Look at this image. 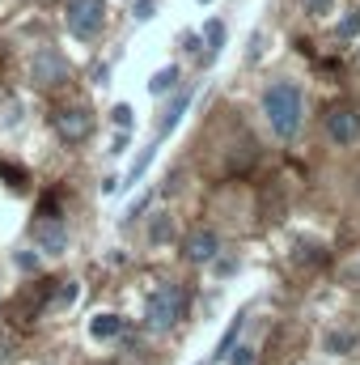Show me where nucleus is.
Returning <instances> with one entry per match:
<instances>
[{"instance_id":"f257e3e1","label":"nucleus","mask_w":360,"mask_h":365,"mask_svg":"<svg viewBox=\"0 0 360 365\" xmlns=\"http://www.w3.org/2000/svg\"><path fill=\"white\" fill-rule=\"evenodd\" d=\"M263 119H268L271 136L280 140H292L301 132V119H305V93L297 81H271L263 90Z\"/></svg>"},{"instance_id":"f03ea898","label":"nucleus","mask_w":360,"mask_h":365,"mask_svg":"<svg viewBox=\"0 0 360 365\" xmlns=\"http://www.w3.org/2000/svg\"><path fill=\"white\" fill-rule=\"evenodd\" d=\"M186 314V297H182L179 284H153L149 297H144V323L149 331H170Z\"/></svg>"},{"instance_id":"7ed1b4c3","label":"nucleus","mask_w":360,"mask_h":365,"mask_svg":"<svg viewBox=\"0 0 360 365\" xmlns=\"http://www.w3.org/2000/svg\"><path fill=\"white\" fill-rule=\"evenodd\" d=\"M68 73H73V64L64 60L60 47H38L30 56V86L34 90H60L68 81Z\"/></svg>"},{"instance_id":"20e7f679","label":"nucleus","mask_w":360,"mask_h":365,"mask_svg":"<svg viewBox=\"0 0 360 365\" xmlns=\"http://www.w3.org/2000/svg\"><path fill=\"white\" fill-rule=\"evenodd\" d=\"M64 26L77 38H97L106 30V0H68L64 4Z\"/></svg>"},{"instance_id":"39448f33","label":"nucleus","mask_w":360,"mask_h":365,"mask_svg":"<svg viewBox=\"0 0 360 365\" xmlns=\"http://www.w3.org/2000/svg\"><path fill=\"white\" fill-rule=\"evenodd\" d=\"M51 123H55V136L68 140V145H81V140L93 136V110L90 106H60L51 115Z\"/></svg>"},{"instance_id":"423d86ee","label":"nucleus","mask_w":360,"mask_h":365,"mask_svg":"<svg viewBox=\"0 0 360 365\" xmlns=\"http://www.w3.org/2000/svg\"><path fill=\"white\" fill-rule=\"evenodd\" d=\"M322 128H327V140H331V145L348 149V145L360 140V110L356 106H331L327 119H322Z\"/></svg>"},{"instance_id":"0eeeda50","label":"nucleus","mask_w":360,"mask_h":365,"mask_svg":"<svg viewBox=\"0 0 360 365\" xmlns=\"http://www.w3.org/2000/svg\"><path fill=\"white\" fill-rule=\"evenodd\" d=\"M34 251L51 255V259L68 255V225L60 217H38L34 221Z\"/></svg>"},{"instance_id":"6e6552de","label":"nucleus","mask_w":360,"mask_h":365,"mask_svg":"<svg viewBox=\"0 0 360 365\" xmlns=\"http://www.w3.org/2000/svg\"><path fill=\"white\" fill-rule=\"evenodd\" d=\"M182 255H186L191 264H212V259L221 255V238H216V230H195V234H186Z\"/></svg>"},{"instance_id":"1a4fd4ad","label":"nucleus","mask_w":360,"mask_h":365,"mask_svg":"<svg viewBox=\"0 0 360 365\" xmlns=\"http://www.w3.org/2000/svg\"><path fill=\"white\" fill-rule=\"evenodd\" d=\"M77 297H81V284L77 280H55V289L47 297V314H64L68 306H77Z\"/></svg>"},{"instance_id":"9d476101","label":"nucleus","mask_w":360,"mask_h":365,"mask_svg":"<svg viewBox=\"0 0 360 365\" xmlns=\"http://www.w3.org/2000/svg\"><path fill=\"white\" fill-rule=\"evenodd\" d=\"M186 106H191V90H179L174 93V102H170V110L162 115V123H157V140H166L174 128H179V119L186 115Z\"/></svg>"},{"instance_id":"9b49d317","label":"nucleus","mask_w":360,"mask_h":365,"mask_svg":"<svg viewBox=\"0 0 360 365\" xmlns=\"http://www.w3.org/2000/svg\"><path fill=\"white\" fill-rule=\"evenodd\" d=\"M203 43H208V51H203V68H208V64H216V56H221V47H225V21H221V17H212V21L203 26Z\"/></svg>"},{"instance_id":"f8f14e48","label":"nucleus","mask_w":360,"mask_h":365,"mask_svg":"<svg viewBox=\"0 0 360 365\" xmlns=\"http://www.w3.org/2000/svg\"><path fill=\"white\" fill-rule=\"evenodd\" d=\"M179 81H182V68H179V64H166V68H157V73H153L149 93H153V98H162V93L179 90Z\"/></svg>"},{"instance_id":"ddd939ff","label":"nucleus","mask_w":360,"mask_h":365,"mask_svg":"<svg viewBox=\"0 0 360 365\" xmlns=\"http://www.w3.org/2000/svg\"><path fill=\"white\" fill-rule=\"evenodd\" d=\"M242 327H246V314H238V319L229 323V331L221 336V344H216V353H212V357H208L203 365H216V361H225V357L233 353V344H238V336H242Z\"/></svg>"},{"instance_id":"4468645a","label":"nucleus","mask_w":360,"mask_h":365,"mask_svg":"<svg viewBox=\"0 0 360 365\" xmlns=\"http://www.w3.org/2000/svg\"><path fill=\"white\" fill-rule=\"evenodd\" d=\"M90 336L93 340H115V336H123V319H119V314H93Z\"/></svg>"},{"instance_id":"2eb2a0df","label":"nucleus","mask_w":360,"mask_h":365,"mask_svg":"<svg viewBox=\"0 0 360 365\" xmlns=\"http://www.w3.org/2000/svg\"><path fill=\"white\" fill-rule=\"evenodd\" d=\"M352 349H356V331H348V327H331V331H327V353L348 357Z\"/></svg>"},{"instance_id":"dca6fc26","label":"nucleus","mask_w":360,"mask_h":365,"mask_svg":"<svg viewBox=\"0 0 360 365\" xmlns=\"http://www.w3.org/2000/svg\"><path fill=\"white\" fill-rule=\"evenodd\" d=\"M157 149H162V140L153 136V140H149V145L140 149V158L132 162V170H127V182H140V179H144V170L153 166V158H157Z\"/></svg>"},{"instance_id":"f3484780","label":"nucleus","mask_w":360,"mask_h":365,"mask_svg":"<svg viewBox=\"0 0 360 365\" xmlns=\"http://www.w3.org/2000/svg\"><path fill=\"white\" fill-rule=\"evenodd\" d=\"M174 238V217L170 212H153V225H149V242H170Z\"/></svg>"},{"instance_id":"a211bd4d","label":"nucleus","mask_w":360,"mask_h":365,"mask_svg":"<svg viewBox=\"0 0 360 365\" xmlns=\"http://www.w3.org/2000/svg\"><path fill=\"white\" fill-rule=\"evenodd\" d=\"M335 38H344V43H352V38H360V9H352L339 26H335Z\"/></svg>"},{"instance_id":"6ab92c4d","label":"nucleus","mask_w":360,"mask_h":365,"mask_svg":"<svg viewBox=\"0 0 360 365\" xmlns=\"http://www.w3.org/2000/svg\"><path fill=\"white\" fill-rule=\"evenodd\" d=\"M263 47H268V30H255V34H250V47H246V60L259 64V60H263Z\"/></svg>"},{"instance_id":"aec40b11","label":"nucleus","mask_w":360,"mask_h":365,"mask_svg":"<svg viewBox=\"0 0 360 365\" xmlns=\"http://www.w3.org/2000/svg\"><path fill=\"white\" fill-rule=\"evenodd\" d=\"M110 123H115L119 132H127V128H132V106H127V102H119V106L110 110Z\"/></svg>"},{"instance_id":"412c9836","label":"nucleus","mask_w":360,"mask_h":365,"mask_svg":"<svg viewBox=\"0 0 360 365\" xmlns=\"http://www.w3.org/2000/svg\"><path fill=\"white\" fill-rule=\"evenodd\" d=\"M132 17H136V21H153V17H157V0H136V4H132Z\"/></svg>"},{"instance_id":"4be33fe9","label":"nucleus","mask_w":360,"mask_h":365,"mask_svg":"<svg viewBox=\"0 0 360 365\" xmlns=\"http://www.w3.org/2000/svg\"><path fill=\"white\" fill-rule=\"evenodd\" d=\"M301 4H305L309 17H331L335 13V0H301Z\"/></svg>"},{"instance_id":"5701e85b","label":"nucleus","mask_w":360,"mask_h":365,"mask_svg":"<svg viewBox=\"0 0 360 365\" xmlns=\"http://www.w3.org/2000/svg\"><path fill=\"white\" fill-rule=\"evenodd\" d=\"M212 272H216L221 280H225V276H233V272H238V259H233V255H216V259H212Z\"/></svg>"},{"instance_id":"b1692460","label":"nucleus","mask_w":360,"mask_h":365,"mask_svg":"<svg viewBox=\"0 0 360 365\" xmlns=\"http://www.w3.org/2000/svg\"><path fill=\"white\" fill-rule=\"evenodd\" d=\"M13 259H17V268H21V272H38V255H34V251H17Z\"/></svg>"},{"instance_id":"393cba45","label":"nucleus","mask_w":360,"mask_h":365,"mask_svg":"<svg viewBox=\"0 0 360 365\" xmlns=\"http://www.w3.org/2000/svg\"><path fill=\"white\" fill-rule=\"evenodd\" d=\"M229 365H255V349L250 344H238V353H229Z\"/></svg>"},{"instance_id":"a878e982","label":"nucleus","mask_w":360,"mask_h":365,"mask_svg":"<svg viewBox=\"0 0 360 365\" xmlns=\"http://www.w3.org/2000/svg\"><path fill=\"white\" fill-rule=\"evenodd\" d=\"M0 179H9L13 187H21V182H26V175H21V170H17L13 162H0Z\"/></svg>"},{"instance_id":"bb28decb","label":"nucleus","mask_w":360,"mask_h":365,"mask_svg":"<svg viewBox=\"0 0 360 365\" xmlns=\"http://www.w3.org/2000/svg\"><path fill=\"white\" fill-rule=\"evenodd\" d=\"M13 353H17V349H13V340H9V336L0 331V365H9V361H13Z\"/></svg>"},{"instance_id":"cd10ccee","label":"nucleus","mask_w":360,"mask_h":365,"mask_svg":"<svg viewBox=\"0 0 360 365\" xmlns=\"http://www.w3.org/2000/svg\"><path fill=\"white\" fill-rule=\"evenodd\" d=\"M182 47H186V51H203V47H199V34H182Z\"/></svg>"},{"instance_id":"c85d7f7f","label":"nucleus","mask_w":360,"mask_h":365,"mask_svg":"<svg viewBox=\"0 0 360 365\" xmlns=\"http://www.w3.org/2000/svg\"><path fill=\"white\" fill-rule=\"evenodd\" d=\"M123 149H127V132H119V136L110 140V153H123Z\"/></svg>"},{"instance_id":"c756f323","label":"nucleus","mask_w":360,"mask_h":365,"mask_svg":"<svg viewBox=\"0 0 360 365\" xmlns=\"http://www.w3.org/2000/svg\"><path fill=\"white\" fill-rule=\"evenodd\" d=\"M144 208H149V195H144V200H136V204H132V208H127V217H140V212H144Z\"/></svg>"},{"instance_id":"7c9ffc66","label":"nucleus","mask_w":360,"mask_h":365,"mask_svg":"<svg viewBox=\"0 0 360 365\" xmlns=\"http://www.w3.org/2000/svg\"><path fill=\"white\" fill-rule=\"evenodd\" d=\"M195 4H212V0H195Z\"/></svg>"},{"instance_id":"2f4dec72","label":"nucleus","mask_w":360,"mask_h":365,"mask_svg":"<svg viewBox=\"0 0 360 365\" xmlns=\"http://www.w3.org/2000/svg\"><path fill=\"white\" fill-rule=\"evenodd\" d=\"M356 56H360V47H356Z\"/></svg>"}]
</instances>
